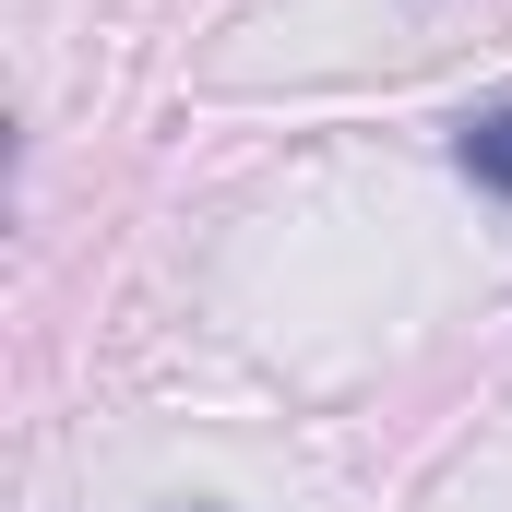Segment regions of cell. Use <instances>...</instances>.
<instances>
[{
  "mask_svg": "<svg viewBox=\"0 0 512 512\" xmlns=\"http://www.w3.org/2000/svg\"><path fill=\"white\" fill-rule=\"evenodd\" d=\"M453 155H465V179H477V191H501V203H512V96H501V108H477V120L453 131Z\"/></svg>",
  "mask_w": 512,
  "mask_h": 512,
  "instance_id": "obj_1",
  "label": "cell"
}]
</instances>
